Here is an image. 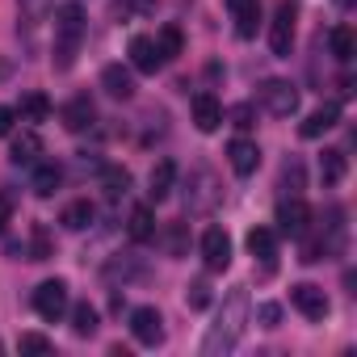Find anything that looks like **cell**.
<instances>
[{"instance_id": "9a60e30c", "label": "cell", "mask_w": 357, "mask_h": 357, "mask_svg": "<svg viewBox=\"0 0 357 357\" xmlns=\"http://www.w3.org/2000/svg\"><path fill=\"white\" fill-rule=\"evenodd\" d=\"M227 160H231V172L236 176H252L261 168V151H257L252 139H231L227 143Z\"/></svg>"}, {"instance_id": "484cf974", "label": "cell", "mask_w": 357, "mask_h": 357, "mask_svg": "<svg viewBox=\"0 0 357 357\" xmlns=\"http://www.w3.org/2000/svg\"><path fill=\"white\" fill-rule=\"evenodd\" d=\"M155 55H160V63H168V59H176V55H181V47H185V38H181V30H176V26H164L155 38Z\"/></svg>"}, {"instance_id": "f1b7e54d", "label": "cell", "mask_w": 357, "mask_h": 357, "mask_svg": "<svg viewBox=\"0 0 357 357\" xmlns=\"http://www.w3.org/2000/svg\"><path fill=\"white\" fill-rule=\"evenodd\" d=\"M47 114H51L47 93H26L22 105H17V118H26V122H47Z\"/></svg>"}, {"instance_id": "6da1fadb", "label": "cell", "mask_w": 357, "mask_h": 357, "mask_svg": "<svg viewBox=\"0 0 357 357\" xmlns=\"http://www.w3.org/2000/svg\"><path fill=\"white\" fill-rule=\"evenodd\" d=\"M248 311H252V303H248V290H244V286H236V290L223 298V311H219V319H215V324H211V332L202 336V357L231 353V349L240 344L244 328H248Z\"/></svg>"}, {"instance_id": "1f68e13d", "label": "cell", "mask_w": 357, "mask_h": 357, "mask_svg": "<svg viewBox=\"0 0 357 357\" xmlns=\"http://www.w3.org/2000/svg\"><path fill=\"white\" fill-rule=\"evenodd\" d=\"M164 244H168V257H185V248H190V227H185V223H168Z\"/></svg>"}, {"instance_id": "74e56055", "label": "cell", "mask_w": 357, "mask_h": 357, "mask_svg": "<svg viewBox=\"0 0 357 357\" xmlns=\"http://www.w3.org/2000/svg\"><path fill=\"white\" fill-rule=\"evenodd\" d=\"M286 185H290V194H298V190H303V164H298V160H290V164H286Z\"/></svg>"}, {"instance_id": "ffe728a7", "label": "cell", "mask_w": 357, "mask_h": 357, "mask_svg": "<svg viewBox=\"0 0 357 357\" xmlns=\"http://www.w3.org/2000/svg\"><path fill=\"white\" fill-rule=\"evenodd\" d=\"M130 68L135 72H143V76H155L164 63H160V55H155V43L151 38H143V34H135L130 38Z\"/></svg>"}, {"instance_id": "52a82bcc", "label": "cell", "mask_w": 357, "mask_h": 357, "mask_svg": "<svg viewBox=\"0 0 357 357\" xmlns=\"http://www.w3.org/2000/svg\"><path fill=\"white\" fill-rule=\"evenodd\" d=\"M290 303H294V311L307 315V319H328V311H332L324 286H315V282H298V286H290Z\"/></svg>"}, {"instance_id": "e0dca14e", "label": "cell", "mask_w": 357, "mask_h": 357, "mask_svg": "<svg viewBox=\"0 0 357 357\" xmlns=\"http://www.w3.org/2000/svg\"><path fill=\"white\" fill-rule=\"evenodd\" d=\"M30 168H34V176H30V190H34L38 198H51V194L59 190V181H63V168H59L55 160H34Z\"/></svg>"}, {"instance_id": "ba28073f", "label": "cell", "mask_w": 357, "mask_h": 357, "mask_svg": "<svg viewBox=\"0 0 357 357\" xmlns=\"http://www.w3.org/2000/svg\"><path fill=\"white\" fill-rule=\"evenodd\" d=\"M130 336H135L139 344H147V349L164 344V315H160L155 307H135V311H130Z\"/></svg>"}, {"instance_id": "f35d334b", "label": "cell", "mask_w": 357, "mask_h": 357, "mask_svg": "<svg viewBox=\"0 0 357 357\" xmlns=\"http://www.w3.org/2000/svg\"><path fill=\"white\" fill-rule=\"evenodd\" d=\"M9 223H13V198H9V194H0V236H5Z\"/></svg>"}, {"instance_id": "4316f807", "label": "cell", "mask_w": 357, "mask_h": 357, "mask_svg": "<svg viewBox=\"0 0 357 357\" xmlns=\"http://www.w3.org/2000/svg\"><path fill=\"white\" fill-rule=\"evenodd\" d=\"M97 328H101V315H97V307H89V303H76V307H72V332H76V336H97Z\"/></svg>"}, {"instance_id": "4fadbf2b", "label": "cell", "mask_w": 357, "mask_h": 357, "mask_svg": "<svg viewBox=\"0 0 357 357\" xmlns=\"http://www.w3.org/2000/svg\"><path fill=\"white\" fill-rule=\"evenodd\" d=\"M101 89L114 101H130L135 97V72L122 68V63H109V68H101Z\"/></svg>"}, {"instance_id": "5bb4252c", "label": "cell", "mask_w": 357, "mask_h": 357, "mask_svg": "<svg viewBox=\"0 0 357 357\" xmlns=\"http://www.w3.org/2000/svg\"><path fill=\"white\" fill-rule=\"evenodd\" d=\"M59 118H63V126H68L72 135H80V130H89V126L97 122V105L80 93V97H72V101L59 109Z\"/></svg>"}, {"instance_id": "cb8c5ba5", "label": "cell", "mask_w": 357, "mask_h": 357, "mask_svg": "<svg viewBox=\"0 0 357 357\" xmlns=\"http://www.w3.org/2000/svg\"><path fill=\"white\" fill-rule=\"evenodd\" d=\"M126 231H130V240H135V244H147V240H155V215H151V206H135V211H130V223H126Z\"/></svg>"}, {"instance_id": "f546056e", "label": "cell", "mask_w": 357, "mask_h": 357, "mask_svg": "<svg viewBox=\"0 0 357 357\" xmlns=\"http://www.w3.org/2000/svg\"><path fill=\"white\" fill-rule=\"evenodd\" d=\"M9 160H13V164H26V168H30L34 160H43V139H38L34 130H30V135H22V139L13 143V155H9Z\"/></svg>"}, {"instance_id": "8992f818", "label": "cell", "mask_w": 357, "mask_h": 357, "mask_svg": "<svg viewBox=\"0 0 357 357\" xmlns=\"http://www.w3.org/2000/svg\"><path fill=\"white\" fill-rule=\"evenodd\" d=\"M34 311L43 315V319H63V311H68V282L63 278H51V282H43L38 290H34Z\"/></svg>"}, {"instance_id": "ac0fdd59", "label": "cell", "mask_w": 357, "mask_h": 357, "mask_svg": "<svg viewBox=\"0 0 357 357\" xmlns=\"http://www.w3.org/2000/svg\"><path fill=\"white\" fill-rule=\"evenodd\" d=\"M194 126H198L202 135H215V130L223 126V105H219L211 93H198V97H194Z\"/></svg>"}, {"instance_id": "2e32d148", "label": "cell", "mask_w": 357, "mask_h": 357, "mask_svg": "<svg viewBox=\"0 0 357 357\" xmlns=\"http://www.w3.org/2000/svg\"><path fill=\"white\" fill-rule=\"evenodd\" d=\"M336 122H340V105H336V101H324L319 109L307 114V122L298 126V135H303V139H319V135H328Z\"/></svg>"}, {"instance_id": "e575fe53", "label": "cell", "mask_w": 357, "mask_h": 357, "mask_svg": "<svg viewBox=\"0 0 357 357\" xmlns=\"http://www.w3.org/2000/svg\"><path fill=\"white\" fill-rule=\"evenodd\" d=\"M118 13L122 17H147V13H155V0H118Z\"/></svg>"}, {"instance_id": "5b68a950", "label": "cell", "mask_w": 357, "mask_h": 357, "mask_svg": "<svg viewBox=\"0 0 357 357\" xmlns=\"http://www.w3.org/2000/svg\"><path fill=\"white\" fill-rule=\"evenodd\" d=\"M294 17H298L294 0H282L278 13H273V26H269V47H273V55H278V59H286V55H290V47H294Z\"/></svg>"}, {"instance_id": "7402d4cb", "label": "cell", "mask_w": 357, "mask_h": 357, "mask_svg": "<svg viewBox=\"0 0 357 357\" xmlns=\"http://www.w3.org/2000/svg\"><path fill=\"white\" fill-rule=\"evenodd\" d=\"M344 172H349L344 151H340V147H328V151L319 155V176H324V185H340V181H344Z\"/></svg>"}, {"instance_id": "30bf717a", "label": "cell", "mask_w": 357, "mask_h": 357, "mask_svg": "<svg viewBox=\"0 0 357 357\" xmlns=\"http://www.w3.org/2000/svg\"><path fill=\"white\" fill-rule=\"evenodd\" d=\"M202 261L211 273H223L231 265V236L223 227H206L202 231Z\"/></svg>"}, {"instance_id": "836d02e7", "label": "cell", "mask_w": 357, "mask_h": 357, "mask_svg": "<svg viewBox=\"0 0 357 357\" xmlns=\"http://www.w3.org/2000/svg\"><path fill=\"white\" fill-rule=\"evenodd\" d=\"M17 349H22V353H51L55 344H51V340H47L43 332H22V340H17Z\"/></svg>"}, {"instance_id": "d590c367", "label": "cell", "mask_w": 357, "mask_h": 357, "mask_svg": "<svg viewBox=\"0 0 357 357\" xmlns=\"http://www.w3.org/2000/svg\"><path fill=\"white\" fill-rule=\"evenodd\" d=\"M139 273H143V269L130 265V261H109V265H105V278H109V282H118V278L130 282V278H139Z\"/></svg>"}, {"instance_id": "8fae6325", "label": "cell", "mask_w": 357, "mask_h": 357, "mask_svg": "<svg viewBox=\"0 0 357 357\" xmlns=\"http://www.w3.org/2000/svg\"><path fill=\"white\" fill-rule=\"evenodd\" d=\"M278 227L286 231V236H294V240H303L307 231H311V206L294 194L290 202H282L278 206Z\"/></svg>"}, {"instance_id": "d4e9b609", "label": "cell", "mask_w": 357, "mask_h": 357, "mask_svg": "<svg viewBox=\"0 0 357 357\" xmlns=\"http://www.w3.org/2000/svg\"><path fill=\"white\" fill-rule=\"evenodd\" d=\"M248 252L261 257V261H273L278 257V231L273 227H252L248 231Z\"/></svg>"}, {"instance_id": "83f0119b", "label": "cell", "mask_w": 357, "mask_h": 357, "mask_svg": "<svg viewBox=\"0 0 357 357\" xmlns=\"http://www.w3.org/2000/svg\"><path fill=\"white\" fill-rule=\"evenodd\" d=\"M328 47H332V55H336L340 63H349V59L357 55V38H353V30H349V26H336V30L328 34Z\"/></svg>"}, {"instance_id": "277c9868", "label": "cell", "mask_w": 357, "mask_h": 357, "mask_svg": "<svg viewBox=\"0 0 357 357\" xmlns=\"http://www.w3.org/2000/svg\"><path fill=\"white\" fill-rule=\"evenodd\" d=\"M261 105L273 118H290V114H298V89L290 80H265L261 84Z\"/></svg>"}, {"instance_id": "603a6c76", "label": "cell", "mask_w": 357, "mask_h": 357, "mask_svg": "<svg viewBox=\"0 0 357 357\" xmlns=\"http://www.w3.org/2000/svg\"><path fill=\"white\" fill-rule=\"evenodd\" d=\"M101 190H105V198H109V202L126 198V190H130V172H126L122 164H109V168H101Z\"/></svg>"}, {"instance_id": "44dd1931", "label": "cell", "mask_w": 357, "mask_h": 357, "mask_svg": "<svg viewBox=\"0 0 357 357\" xmlns=\"http://www.w3.org/2000/svg\"><path fill=\"white\" fill-rule=\"evenodd\" d=\"M9 252H13V257L22 252V257H30V261H51V257H55V244H51L47 227H34V231H30V244H26V248H22V244H13Z\"/></svg>"}, {"instance_id": "7a4b0ae2", "label": "cell", "mask_w": 357, "mask_h": 357, "mask_svg": "<svg viewBox=\"0 0 357 357\" xmlns=\"http://www.w3.org/2000/svg\"><path fill=\"white\" fill-rule=\"evenodd\" d=\"M84 30H89V22H84V9L76 0H68V5L55 9V43H51L55 72H72V63H76V55L84 47Z\"/></svg>"}, {"instance_id": "9c48e42d", "label": "cell", "mask_w": 357, "mask_h": 357, "mask_svg": "<svg viewBox=\"0 0 357 357\" xmlns=\"http://www.w3.org/2000/svg\"><path fill=\"white\" fill-rule=\"evenodd\" d=\"M17 9H22L17 34H22L26 47L34 51V47H38V30H43V22H51V0H17Z\"/></svg>"}, {"instance_id": "b9f144b4", "label": "cell", "mask_w": 357, "mask_h": 357, "mask_svg": "<svg viewBox=\"0 0 357 357\" xmlns=\"http://www.w3.org/2000/svg\"><path fill=\"white\" fill-rule=\"evenodd\" d=\"M9 76H13V63H9V59H0V84H5Z\"/></svg>"}, {"instance_id": "7c38bea8", "label": "cell", "mask_w": 357, "mask_h": 357, "mask_svg": "<svg viewBox=\"0 0 357 357\" xmlns=\"http://www.w3.org/2000/svg\"><path fill=\"white\" fill-rule=\"evenodd\" d=\"M227 13H231L240 38H257V26H261V0H227Z\"/></svg>"}, {"instance_id": "3957f363", "label": "cell", "mask_w": 357, "mask_h": 357, "mask_svg": "<svg viewBox=\"0 0 357 357\" xmlns=\"http://www.w3.org/2000/svg\"><path fill=\"white\" fill-rule=\"evenodd\" d=\"M223 198V185H219V176L211 168H194L190 172V181H185V211L190 215H211Z\"/></svg>"}, {"instance_id": "8d00e7d4", "label": "cell", "mask_w": 357, "mask_h": 357, "mask_svg": "<svg viewBox=\"0 0 357 357\" xmlns=\"http://www.w3.org/2000/svg\"><path fill=\"white\" fill-rule=\"evenodd\" d=\"M257 315H261V324H265V328H278V324H282V307H278V303H261V311H257Z\"/></svg>"}, {"instance_id": "ab89813d", "label": "cell", "mask_w": 357, "mask_h": 357, "mask_svg": "<svg viewBox=\"0 0 357 357\" xmlns=\"http://www.w3.org/2000/svg\"><path fill=\"white\" fill-rule=\"evenodd\" d=\"M13 122H17V109L13 105H0V139L13 130Z\"/></svg>"}, {"instance_id": "4dcf8cb0", "label": "cell", "mask_w": 357, "mask_h": 357, "mask_svg": "<svg viewBox=\"0 0 357 357\" xmlns=\"http://www.w3.org/2000/svg\"><path fill=\"white\" fill-rule=\"evenodd\" d=\"M93 215H97V211H93L89 198H84V202H72V206L63 211V227H68V231H84V227L93 223Z\"/></svg>"}, {"instance_id": "d6986e66", "label": "cell", "mask_w": 357, "mask_h": 357, "mask_svg": "<svg viewBox=\"0 0 357 357\" xmlns=\"http://www.w3.org/2000/svg\"><path fill=\"white\" fill-rule=\"evenodd\" d=\"M172 190H176V164H172V160H160V164L151 168V176H147V198H151V202H164Z\"/></svg>"}, {"instance_id": "60d3db41", "label": "cell", "mask_w": 357, "mask_h": 357, "mask_svg": "<svg viewBox=\"0 0 357 357\" xmlns=\"http://www.w3.org/2000/svg\"><path fill=\"white\" fill-rule=\"evenodd\" d=\"M231 118H236V126H240V130H248V126H252V105H236V109H231Z\"/></svg>"}, {"instance_id": "d6a6232c", "label": "cell", "mask_w": 357, "mask_h": 357, "mask_svg": "<svg viewBox=\"0 0 357 357\" xmlns=\"http://www.w3.org/2000/svg\"><path fill=\"white\" fill-rule=\"evenodd\" d=\"M185 303H190L194 311H206V307H211V282H206V278H194L190 290H185Z\"/></svg>"}, {"instance_id": "7bdbcfd3", "label": "cell", "mask_w": 357, "mask_h": 357, "mask_svg": "<svg viewBox=\"0 0 357 357\" xmlns=\"http://www.w3.org/2000/svg\"><path fill=\"white\" fill-rule=\"evenodd\" d=\"M0 353H5V340H0Z\"/></svg>"}]
</instances>
